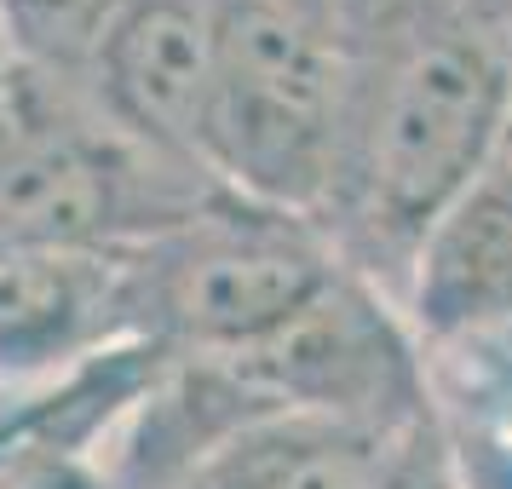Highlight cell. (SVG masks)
I'll return each mask as SVG.
<instances>
[{
	"label": "cell",
	"instance_id": "1",
	"mask_svg": "<svg viewBox=\"0 0 512 489\" xmlns=\"http://www.w3.org/2000/svg\"><path fill=\"white\" fill-rule=\"evenodd\" d=\"M512 127V58L466 0H409L351 47L317 231L351 277L403 305L426 236Z\"/></svg>",
	"mask_w": 512,
	"mask_h": 489
},
{
	"label": "cell",
	"instance_id": "2",
	"mask_svg": "<svg viewBox=\"0 0 512 489\" xmlns=\"http://www.w3.org/2000/svg\"><path fill=\"white\" fill-rule=\"evenodd\" d=\"M346 81L351 47L317 0H208V173L254 208L317 219Z\"/></svg>",
	"mask_w": 512,
	"mask_h": 489
},
{
	"label": "cell",
	"instance_id": "3",
	"mask_svg": "<svg viewBox=\"0 0 512 489\" xmlns=\"http://www.w3.org/2000/svg\"><path fill=\"white\" fill-rule=\"evenodd\" d=\"M346 265L294 213L219 196L133 242V334L162 357H242L294 323Z\"/></svg>",
	"mask_w": 512,
	"mask_h": 489
},
{
	"label": "cell",
	"instance_id": "4",
	"mask_svg": "<svg viewBox=\"0 0 512 489\" xmlns=\"http://www.w3.org/2000/svg\"><path fill=\"white\" fill-rule=\"evenodd\" d=\"M225 369L265 415H317L357 426L432 420V380L415 328L380 288L351 271H340L271 340L225 357Z\"/></svg>",
	"mask_w": 512,
	"mask_h": 489
},
{
	"label": "cell",
	"instance_id": "5",
	"mask_svg": "<svg viewBox=\"0 0 512 489\" xmlns=\"http://www.w3.org/2000/svg\"><path fill=\"white\" fill-rule=\"evenodd\" d=\"M133 340V248L0 254V397L52 386Z\"/></svg>",
	"mask_w": 512,
	"mask_h": 489
},
{
	"label": "cell",
	"instance_id": "6",
	"mask_svg": "<svg viewBox=\"0 0 512 489\" xmlns=\"http://www.w3.org/2000/svg\"><path fill=\"white\" fill-rule=\"evenodd\" d=\"M81 93L121 139H133L139 150L173 167L208 173V162H202L208 0H127L81 81Z\"/></svg>",
	"mask_w": 512,
	"mask_h": 489
},
{
	"label": "cell",
	"instance_id": "7",
	"mask_svg": "<svg viewBox=\"0 0 512 489\" xmlns=\"http://www.w3.org/2000/svg\"><path fill=\"white\" fill-rule=\"evenodd\" d=\"M185 489H455L438 415L415 426L271 415L236 432Z\"/></svg>",
	"mask_w": 512,
	"mask_h": 489
},
{
	"label": "cell",
	"instance_id": "8",
	"mask_svg": "<svg viewBox=\"0 0 512 489\" xmlns=\"http://www.w3.org/2000/svg\"><path fill=\"white\" fill-rule=\"evenodd\" d=\"M127 0H0V47L18 75L81 87Z\"/></svg>",
	"mask_w": 512,
	"mask_h": 489
},
{
	"label": "cell",
	"instance_id": "9",
	"mask_svg": "<svg viewBox=\"0 0 512 489\" xmlns=\"http://www.w3.org/2000/svg\"><path fill=\"white\" fill-rule=\"evenodd\" d=\"M328 12V24L346 35V47H357L363 35H374V29L386 24V18H397L409 0H317Z\"/></svg>",
	"mask_w": 512,
	"mask_h": 489
},
{
	"label": "cell",
	"instance_id": "10",
	"mask_svg": "<svg viewBox=\"0 0 512 489\" xmlns=\"http://www.w3.org/2000/svg\"><path fill=\"white\" fill-rule=\"evenodd\" d=\"M466 6H472V18H478V24L501 41V52L512 58V0H466Z\"/></svg>",
	"mask_w": 512,
	"mask_h": 489
},
{
	"label": "cell",
	"instance_id": "11",
	"mask_svg": "<svg viewBox=\"0 0 512 489\" xmlns=\"http://www.w3.org/2000/svg\"><path fill=\"white\" fill-rule=\"evenodd\" d=\"M6 98H12V58L0 47V121H6Z\"/></svg>",
	"mask_w": 512,
	"mask_h": 489
}]
</instances>
